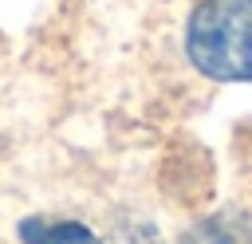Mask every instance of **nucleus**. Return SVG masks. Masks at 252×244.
Returning <instances> with one entry per match:
<instances>
[{
  "label": "nucleus",
  "mask_w": 252,
  "mask_h": 244,
  "mask_svg": "<svg viewBox=\"0 0 252 244\" xmlns=\"http://www.w3.org/2000/svg\"><path fill=\"white\" fill-rule=\"evenodd\" d=\"M189 59L220 83H252V0H201L189 16Z\"/></svg>",
  "instance_id": "f257e3e1"
},
{
  "label": "nucleus",
  "mask_w": 252,
  "mask_h": 244,
  "mask_svg": "<svg viewBox=\"0 0 252 244\" xmlns=\"http://www.w3.org/2000/svg\"><path fill=\"white\" fill-rule=\"evenodd\" d=\"M181 244H252V224L240 213H220L201 220Z\"/></svg>",
  "instance_id": "f03ea898"
},
{
  "label": "nucleus",
  "mask_w": 252,
  "mask_h": 244,
  "mask_svg": "<svg viewBox=\"0 0 252 244\" xmlns=\"http://www.w3.org/2000/svg\"><path fill=\"white\" fill-rule=\"evenodd\" d=\"M24 236H28L32 244H98L91 228L71 224V220H63V224H39V220H28V224H24Z\"/></svg>",
  "instance_id": "7ed1b4c3"
}]
</instances>
